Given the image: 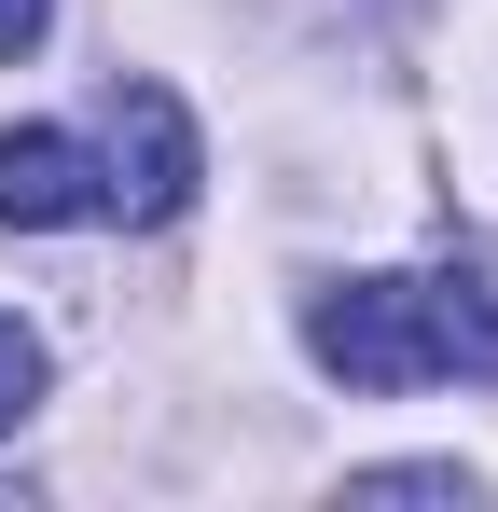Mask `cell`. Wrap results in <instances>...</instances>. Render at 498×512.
<instances>
[{
	"label": "cell",
	"instance_id": "1",
	"mask_svg": "<svg viewBox=\"0 0 498 512\" xmlns=\"http://www.w3.org/2000/svg\"><path fill=\"white\" fill-rule=\"evenodd\" d=\"M194 180H208L194 111H180L166 84H125V70H111V111H97V208H125V222H180Z\"/></svg>",
	"mask_w": 498,
	"mask_h": 512
},
{
	"label": "cell",
	"instance_id": "2",
	"mask_svg": "<svg viewBox=\"0 0 498 512\" xmlns=\"http://www.w3.org/2000/svg\"><path fill=\"white\" fill-rule=\"evenodd\" d=\"M305 346H319L346 388H429L415 277H332V291H305Z\"/></svg>",
	"mask_w": 498,
	"mask_h": 512
},
{
	"label": "cell",
	"instance_id": "3",
	"mask_svg": "<svg viewBox=\"0 0 498 512\" xmlns=\"http://www.w3.org/2000/svg\"><path fill=\"white\" fill-rule=\"evenodd\" d=\"M0 222H14V236H70V222H97V153L56 139V125H0Z\"/></svg>",
	"mask_w": 498,
	"mask_h": 512
},
{
	"label": "cell",
	"instance_id": "4",
	"mask_svg": "<svg viewBox=\"0 0 498 512\" xmlns=\"http://www.w3.org/2000/svg\"><path fill=\"white\" fill-rule=\"evenodd\" d=\"M415 319H429V374L498 388V277L485 263H429V277H415Z\"/></svg>",
	"mask_w": 498,
	"mask_h": 512
},
{
	"label": "cell",
	"instance_id": "5",
	"mask_svg": "<svg viewBox=\"0 0 498 512\" xmlns=\"http://www.w3.org/2000/svg\"><path fill=\"white\" fill-rule=\"evenodd\" d=\"M28 402H42V333H14V319H0V429L28 416Z\"/></svg>",
	"mask_w": 498,
	"mask_h": 512
},
{
	"label": "cell",
	"instance_id": "6",
	"mask_svg": "<svg viewBox=\"0 0 498 512\" xmlns=\"http://www.w3.org/2000/svg\"><path fill=\"white\" fill-rule=\"evenodd\" d=\"M42 28H56V0H0V56H28Z\"/></svg>",
	"mask_w": 498,
	"mask_h": 512
}]
</instances>
